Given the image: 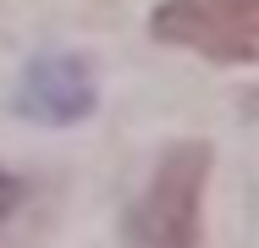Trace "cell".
<instances>
[{"label":"cell","instance_id":"1","mask_svg":"<svg viewBox=\"0 0 259 248\" xmlns=\"http://www.w3.org/2000/svg\"><path fill=\"white\" fill-rule=\"evenodd\" d=\"M209 149L177 144L160 160L155 182L138 204V243L144 248H199V204H204Z\"/></svg>","mask_w":259,"mask_h":248},{"label":"cell","instance_id":"2","mask_svg":"<svg viewBox=\"0 0 259 248\" xmlns=\"http://www.w3.org/2000/svg\"><path fill=\"white\" fill-rule=\"evenodd\" d=\"M155 39L188 45L209 61H254L259 0H165L155 11Z\"/></svg>","mask_w":259,"mask_h":248},{"label":"cell","instance_id":"3","mask_svg":"<svg viewBox=\"0 0 259 248\" xmlns=\"http://www.w3.org/2000/svg\"><path fill=\"white\" fill-rule=\"evenodd\" d=\"M22 116H33V121H77V116H89L94 110V77H89V66L83 61H72V55H50V61H33L28 66V77H22Z\"/></svg>","mask_w":259,"mask_h":248},{"label":"cell","instance_id":"4","mask_svg":"<svg viewBox=\"0 0 259 248\" xmlns=\"http://www.w3.org/2000/svg\"><path fill=\"white\" fill-rule=\"evenodd\" d=\"M17 198H22V188H17V182H11L6 171H0V221H6L11 210H17Z\"/></svg>","mask_w":259,"mask_h":248}]
</instances>
